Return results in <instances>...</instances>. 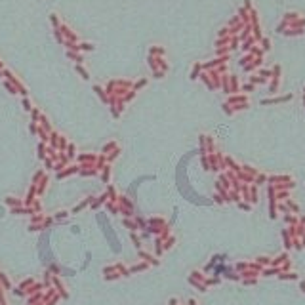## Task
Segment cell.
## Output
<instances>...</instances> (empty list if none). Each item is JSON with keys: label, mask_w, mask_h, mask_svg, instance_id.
<instances>
[{"label": "cell", "mask_w": 305, "mask_h": 305, "mask_svg": "<svg viewBox=\"0 0 305 305\" xmlns=\"http://www.w3.org/2000/svg\"><path fill=\"white\" fill-rule=\"evenodd\" d=\"M36 133H38V137H40V141H42V143H48V139H50V133L46 132V130L38 128V130H36Z\"/></svg>", "instance_id": "ba28073f"}, {"label": "cell", "mask_w": 305, "mask_h": 305, "mask_svg": "<svg viewBox=\"0 0 305 305\" xmlns=\"http://www.w3.org/2000/svg\"><path fill=\"white\" fill-rule=\"evenodd\" d=\"M50 19H51V23H53V27H55V29H59V19H57V15H55V13H51V15H50Z\"/></svg>", "instance_id": "f546056e"}, {"label": "cell", "mask_w": 305, "mask_h": 305, "mask_svg": "<svg viewBox=\"0 0 305 305\" xmlns=\"http://www.w3.org/2000/svg\"><path fill=\"white\" fill-rule=\"evenodd\" d=\"M4 86H6V90H10V94H17V88L12 82H4Z\"/></svg>", "instance_id": "d4e9b609"}, {"label": "cell", "mask_w": 305, "mask_h": 305, "mask_svg": "<svg viewBox=\"0 0 305 305\" xmlns=\"http://www.w3.org/2000/svg\"><path fill=\"white\" fill-rule=\"evenodd\" d=\"M42 178H44V172H42V170H38L36 174H34V178H32V183L36 185V183H38V181H40Z\"/></svg>", "instance_id": "ffe728a7"}, {"label": "cell", "mask_w": 305, "mask_h": 305, "mask_svg": "<svg viewBox=\"0 0 305 305\" xmlns=\"http://www.w3.org/2000/svg\"><path fill=\"white\" fill-rule=\"evenodd\" d=\"M90 202H92V197H90V198H86L84 202H80V204H78V206L75 208V212H80V210H82V208H86V206H88Z\"/></svg>", "instance_id": "d6986e66"}, {"label": "cell", "mask_w": 305, "mask_h": 305, "mask_svg": "<svg viewBox=\"0 0 305 305\" xmlns=\"http://www.w3.org/2000/svg\"><path fill=\"white\" fill-rule=\"evenodd\" d=\"M114 149H116V143H114V141H109V143H105V145H103V154H109V152L111 151H114Z\"/></svg>", "instance_id": "30bf717a"}, {"label": "cell", "mask_w": 305, "mask_h": 305, "mask_svg": "<svg viewBox=\"0 0 305 305\" xmlns=\"http://www.w3.org/2000/svg\"><path fill=\"white\" fill-rule=\"evenodd\" d=\"M0 282H2L4 288H10V280L6 279V275H0Z\"/></svg>", "instance_id": "83f0119b"}, {"label": "cell", "mask_w": 305, "mask_h": 305, "mask_svg": "<svg viewBox=\"0 0 305 305\" xmlns=\"http://www.w3.org/2000/svg\"><path fill=\"white\" fill-rule=\"evenodd\" d=\"M67 145H69V143H67V139H65L63 135H59V141H57V151H65V149H67Z\"/></svg>", "instance_id": "5bb4252c"}, {"label": "cell", "mask_w": 305, "mask_h": 305, "mask_svg": "<svg viewBox=\"0 0 305 305\" xmlns=\"http://www.w3.org/2000/svg\"><path fill=\"white\" fill-rule=\"evenodd\" d=\"M101 178H103V181H105V183L109 181V178H111V166H109V164H105V166L101 168Z\"/></svg>", "instance_id": "52a82bcc"}, {"label": "cell", "mask_w": 305, "mask_h": 305, "mask_svg": "<svg viewBox=\"0 0 305 305\" xmlns=\"http://www.w3.org/2000/svg\"><path fill=\"white\" fill-rule=\"evenodd\" d=\"M23 107H25V111H32V107H31V101H29V99H23Z\"/></svg>", "instance_id": "d6a6232c"}, {"label": "cell", "mask_w": 305, "mask_h": 305, "mask_svg": "<svg viewBox=\"0 0 305 305\" xmlns=\"http://www.w3.org/2000/svg\"><path fill=\"white\" fill-rule=\"evenodd\" d=\"M162 53H164V50H162V48H156V46H152V48H151V55L162 57Z\"/></svg>", "instance_id": "ac0fdd59"}, {"label": "cell", "mask_w": 305, "mask_h": 305, "mask_svg": "<svg viewBox=\"0 0 305 305\" xmlns=\"http://www.w3.org/2000/svg\"><path fill=\"white\" fill-rule=\"evenodd\" d=\"M105 200H107V195H103V197H99V198H97V200L94 202V208H97V206H101V204L105 202Z\"/></svg>", "instance_id": "4316f807"}, {"label": "cell", "mask_w": 305, "mask_h": 305, "mask_svg": "<svg viewBox=\"0 0 305 305\" xmlns=\"http://www.w3.org/2000/svg\"><path fill=\"white\" fill-rule=\"evenodd\" d=\"M124 225H126L128 229H132V231H135V229H137V223H135V221H130V219H124Z\"/></svg>", "instance_id": "7402d4cb"}, {"label": "cell", "mask_w": 305, "mask_h": 305, "mask_svg": "<svg viewBox=\"0 0 305 305\" xmlns=\"http://www.w3.org/2000/svg\"><path fill=\"white\" fill-rule=\"evenodd\" d=\"M78 170H80V166H67L65 170H61L59 174H57V178L63 179V178H67V176H73V174H76Z\"/></svg>", "instance_id": "3957f363"}, {"label": "cell", "mask_w": 305, "mask_h": 305, "mask_svg": "<svg viewBox=\"0 0 305 305\" xmlns=\"http://www.w3.org/2000/svg\"><path fill=\"white\" fill-rule=\"evenodd\" d=\"M29 130H31V133H36V130H38V124H36V122H31V126H29Z\"/></svg>", "instance_id": "836d02e7"}, {"label": "cell", "mask_w": 305, "mask_h": 305, "mask_svg": "<svg viewBox=\"0 0 305 305\" xmlns=\"http://www.w3.org/2000/svg\"><path fill=\"white\" fill-rule=\"evenodd\" d=\"M55 217H57V219H63V217H67V212H57Z\"/></svg>", "instance_id": "d590c367"}, {"label": "cell", "mask_w": 305, "mask_h": 305, "mask_svg": "<svg viewBox=\"0 0 305 305\" xmlns=\"http://www.w3.org/2000/svg\"><path fill=\"white\" fill-rule=\"evenodd\" d=\"M53 34H55L57 42H61V44H63V42H65V38H63V34H61V31H59V29H55V32H53Z\"/></svg>", "instance_id": "f1b7e54d"}, {"label": "cell", "mask_w": 305, "mask_h": 305, "mask_svg": "<svg viewBox=\"0 0 305 305\" xmlns=\"http://www.w3.org/2000/svg\"><path fill=\"white\" fill-rule=\"evenodd\" d=\"M0 75H2V71H0Z\"/></svg>", "instance_id": "f35d334b"}, {"label": "cell", "mask_w": 305, "mask_h": 305, "mask_svg": "<svg viewBox=\"0 0 305 305\" xmlns=\"http://www.w3.org/2000/svg\"><path fill=\"white\" fill-rule=\"evenodd\" d=\"M69 57H71V59H75V61H78V63H82V55H78L76 51H69Z\"/></svg>", "instance_id": "603a6c76"}, {"label": "cell", "mask_w": 305, "mask_h": 305, "mask_svg": "<svg viewBox=\"0 0 305 305\" xmlns=\"http://www.w3.org/2000/svg\"><path fill=\"white\" fill-rule=\"evenodd\" d=\"M94 92H95L97 95H99V99H101V101L109 103V94H107V92H105V90L101 88V86H94Z\"/></svg>", "instance_id": "277c9868"}, {"label": "cell", "mask_w": 305, "mask_h": 305, "mask_svg": "<svg viewBox=\"0 0 305 305\" xmlns=\"http://www.w3.org/2000/svg\"><path fill=\"white\" fill-rule=\"evenodd\" d=\"M65 151H67V152H65V154L69 156V160H71V158H75V156H76V147L73 145V143H69V145H67V149H65Z\"/></svg>", "instance_id": "8fae6325"}, {"label": "cell", "mask_w": 305, "mask_h": 305, "mask_svg": "<svg viewBox=\"0 0 305 305\" xmlns=\"http://www.w3.org/2000/svg\"><path fill=\"white\" fill-rule=\"evenodd\" d=\"M57 141H59V133H55V132H50V139H48V143H50V147H53V149H57Z\"/></svg>", "instance_id": "8992f818"}, {"label": "cell", "mask_w": 305, "mask_h": 305, "mask_svg": "<svg viewBox=\"0 0 305 305\" xmlns=\"http://www.w3.org/2000/svg\"><path fill=\"white\" fill-rule=\"evenodd\" d=\"M118 154H120V149L116 147L114 151H111V152H109V154H107V160H109V162H111V160H114V158H116V156H118Z\"/></svg>", "instance_id": "e0dca14e"}, {"label": "cell", "mask_w": 305, "mask_h": 305, "mask_svg": "<svg viewBox=\"0 0 305 305\" xmlns=\"http://www.w3.org/2000/svg\"><path fill=\"white\" fill-rule=\"evenodd\" d=\"M198 69H200V67L197 65V67H195V71H193V78H197V75H198Z\"/></svg>", "instance_id": "74e56055"}, {"label": "cell", "mask_w": 305, "mask_h": 305, "mask_svg": "<svg viewBox=\"0 0 305 305\" xmlns=\"http://www.w3.org/2000/svg\"><path fill=\"white\" fill-rule=\"evenodd\" d=\"M76 73H78V75H80V76H82V78H84V80H88V78H90V75H88V71H86V69H84V67H82V65H80V63H78V65H76Z\"/></svg>", "instance_id": "4fadbf2b"}, {"label": "cell", "mask_w": 305, "mask_h": 305, "mask_svg": "<svg viewBox=\"0 0 305 305\" xmlns=\"http://www.w3.org/2000/svg\"><path fill=\"white\" fill-rule=\"evenodd\" d=\"M40 221H44V216H42V214H36V216H32V223H40Z\"/></svg>", "instance_id": "1f68e13d"}, {"label": "cell", "mask_w": 305, "mask_h": 305, "mask_svg": "<svg viewBox=\"0 0 305 305\" xmlns=\"http://www.w3.org/2000/svg\"><path fill=\"white\" fill-rule=\"evenodd\" d=\"M78 46H80V50H82V51H92V50H94V46L88 44V42H84V44H78Z\"/></svg>", "instance_id": "484cf974"}, {"label": "cell", "mask_w": 305, "mask_h": 305, "mask_svg": "<svg viewBox=\"0 0 305 305\" xmlns=\"http://www.w3.org/2000/svg\"><path fill=\"white\" fill-rule=\"evenodd\" d=\"M6 204H8V206H12V208H17V206H21V200H19V198H13V197H8L6 198Z\"/></svg>", "instance_id": "7c38bea8"}, {"label": "cell", "mask_w": 305, "mask_h": 305, "mask_svg": "<svg viewBox=\"0 0 305 305\" xmlns=\"http://www.w3.org/2000/svg\"><path fill=\"white\" fill-rule=\"evenodd\" d=\"M111 114H113L114 118H118V116H120V111H118V109L114 107V105H111Z\"/></svg>", "instance_id": "4dcf8cb0"}, {"label": "cell", "mask_w": 305, "mask_h": 305, "mask_svg": "<svg viewBox=\"0 0 305 305\" xmlns=\"http://www.w3.org/2000/svg\"><path fill=\"white\" fill-rule=\"evenodd\" d=\"M31 116H32V122H38V120H40V111H38V109H32Z\"/></svg>", "instance_id": "44dd1931"}, {"label": "cell", "mask_w": 305, "mask_h": 305, "mask_svg": "<svg viewBox=\"0 0 305 305\" xmlns=\"http://www.w3.org/2000/svg\"><path fill=\"white\" fill-rule=\"evenodd\" d=\"M46 149H48V147H46V143H42V141H40V143H38V158H40V160H44L46 156H48Z\"/></svg>", "instance_id": "5b68a950"}, {"label": "cell", "mask_w": 305, "mask_h": 305, "mask_svg": "<svg viewBox=\"0 0 305 305\" xmlns=\"http://www.w3.org/2000/svg\"><path fill=\"white\" fill-rule=\"evenodd\" d=\"M107 164V154H101V156H97V160H95V168H97V170H101L103 166Z\"/></svg>", "instance_id": "9c48e42d"}, {"label": "cell", "mask_w": 305, "mask_h": 305, "mask_svg": "<svg viewBox=\"0 0 305 305\" xmlns=\"http://www.w3.org/2000/svg\"><path fill=\"white\" fill-rule=\"evenodd\" d=\"M133 97H135V92H133V90H128L126 94L122 95V99H124V103H128V101H132Z\"/></svg>", "instance_id": "9a60e30c"}, {"label": "cell", "mask_w": 305, "mask_h": 305, "mask_svg": "<svg viewBox=\"0 0 305 305\" xmlns=\"http://www.w3.org/2000/svg\"><path fill=\"white\" fill-rule=\"evenodd\" d=\"M141 269H145V265H143V263H141V265H135V267H132V271H133V273H135V271H141Z\"/></svg>", "instance_id": "8d00e7d4"}, {"label": "cell", "mask_w": 305, "mask_h": 305, "mask_svg": "<svg viewBox=\"0 0 305 305\" xmlns=\"http://www.w3.org/2000/svg\"><path fill=\"white\" fill-rule=\"evenodd\" d=\"M145 84H147V78H141V80H137L135 84H132V90H133V92H137V90H139V88H143Z\"/></svg>", "instance_id": "2e32d148"}, {"label": "cell", "mask_w": 305, "mask_h": 305, "mask_svg": "<svg viewBox=\"0 0 305 305\" xmlns=\"http://www.w3.org/2000/svg\"><path fill=\"white\" fill-rule=\"evenodd\" d=\"M44 164H46V168H48V170H53V164H55V162H53L50 156H46V158H44Z\"/></svg>", "instance_id": "cb8c5ba5"}, {"label": "cell", "mask_w": 305, "mask_h": 305, "mask_svg": "<svg viewBox=\"0 0 305 305\" xmlns=\"http://www.w3.org/2000/svg\"><path fill=\"white\" fill-rule=\"evenodd\" d=\"M2 75H4V76H6V78H8V82H12V84H13V86H15V88H17V92H19V94H23V95H27V90H25V88H23V86H21V82H19V80H17V78H15V76H13V75H12V73H10V71H4V73H2Z\"/></svg>", "instance_id": "6da1fadb"}, {"label": "cell", "mask_w": 305, "mask_h": 305, "mask_svg": "<svg viewBox=\"0 0 305 305\" xmlns=\"http://www.w3.org/2000/svg\"><path fill=\"white\" fill-rule=\"evenodd\" d=\"M152 76H154V78H162V76H164V73H162V71H152Z\"/></svg>", "instance_id": "e575fe53"}, {"label": "cell", "mask_w": 305, "mask_h": 305, "mask_svg": "<svg viewBox=\"0 0 305 305\" xmlns=\"http://www.w3.org/2000/svg\"><path fill=\"white\" fill-rule=\"evenodd\" d=\"M76 156L80 160V164H95V160H97V154H94V152H82Z\"/></svg>", "instance_id": "7a4b0ae2"}]
</instances>
